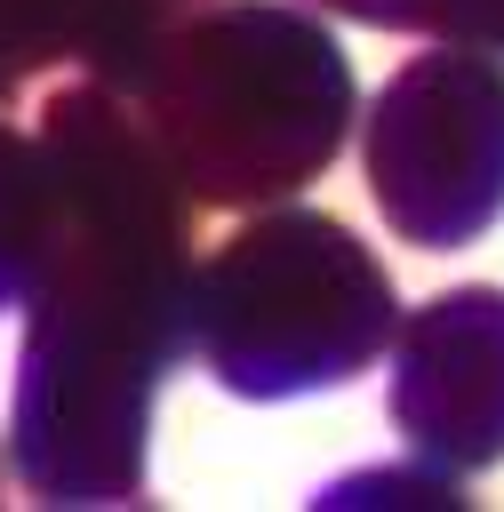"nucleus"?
I'll return each instance as SVG.
<instances>
[{"label":"nucleus","mask_w":504,"mask_h":512,"mask_svg":"<svg viewBox=\"0 0 504 512\" xmlns=\"http://www.w3.org/2000/svg\"><path fill=\"white\" fill-rule=\"evenodd\" d=\"M56 224L32 272L16 456L64 496H128L144 464V392L176 360L184 320V200L168 192V152L104 88L48 104Z\"/></svg>","instance_id":"nucleus-1"},{"label":"nucleus","mask_w":504,"mask_h":512,"mask_svg":"<svg viewBox=\"0 0 504 512\" xmlns=\"http://www.w3.org/2000/svg\"><path fill=\"white\" fill-rule=\"evenodd\" d=\"M48 224H56V160L48 144L0 128V304L32 288Z\"/></svg>","instance_id":"nucleus-6"},{"label":"nucleus","mask_w":504,"mask_h":512,"mask_svg":"<svg viewBox=\"0 0 504 512\" xmlns=\"http://www.w3.org/2000/svg\"><path fill=\"white\" fill-rule=\"evenodd\" d=\"M352 16H376V24H424L440 40H480V48H504V0H336Z\"/></svg>","instance_id":"nucleus-7"},{"label":"nucleus","mask_w":504,"mask_h":512,"mask_svg":"<svg viewBox=\"0 0 504 512\" xmlns=\"http://www.w3.org/2000/svg\"><path fill=\"white\" fill-rule=\"evenodd\" d=\"M392 416L440 464L504 456V288H456L408 328Z\"/></svg>","instance_id":"nucleus-5"},{"label":"nucleus","mask_w":504,"mask_h":512,"mask_svg":"<svg viewBox=\"0 0 504 512\" xmlns=\"http://www.w3.org/2000/svg\"><path fill=\"white\" fill-rule=\"evenodd\" d=\"M192 312L216 376L248 400H272L368 368L392 328V288L344 224L288 208L248 224L208 264Z\"/></svg>","instance_id":"nucleus-3"},{"label":"nucleus","mask_w":504,"mask_h":512,"mask_svg":"<svg viewBox=\"0 0 504 512\" xmlns=\"http://www.w3.org/2000/svg\"><path fill=\"white\" fill-rule=\"evenodd\" d=\"M80 32V0H0V88Z\"/></svg>","instance_id":"nucleus-8"},{"label":"nucleus","mask_w":504,"mask_h":512,"mask_svg":"<svg viewBox=\"0 0 504 512\" xmlns=\"http://www.w3.org/2000/svg\"><path fill=\"white\" fill-rule=\"evenodd\" d=\"M128 88H144V128L168 168L208 200L304 184L352 136V72L336 40L264 0L176 16Z\"/></svg>","instance_id":"nucleus-2"},{"label":"nucleus","mask_w":504,"mask_h":512,"mask_svg":"<svg viewBox=\"0 0 504 512\" xmlns=\"http://www.w3.org/2000/svg\"><path fill=\"white\" fill-rule=\"evenodd\" d=\"M368 184L384 216L424 248H464L504 216V72L488 56H416L368 120Z\"/></svg>","instance_id":"nucleus-4"}]
</instances>
